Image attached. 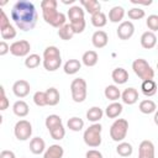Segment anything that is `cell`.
Here are the masks:
<instances>
[{
	"label": "cell",
	"mask_w": 158,
	"mask_h": 158,
	"mask_svg": "<svg viewBox=\"0 0 158 158\" xmlns=\"http://www.w3.org/2000/svg\"><path fill=\"white\" fill-rule=\"evenodd\" d=\"M62 2H63V4H65V5H68V4H74V2H75V0H69V1H65V0H63Z\"/></svg>",
	"instance_id": "51"
},
{
	"label": "cell",
	"mask_w": 158,
	"mask_h": 158,
	"mask_svg": "<svg viewBox=\"0 0 158 158\" xmlns=\"http://www.w3.org/2000/svg\"><path fill=\"white\" fill-rule=\"evenodd\" d=\"M14 135L19 141H27L32 136V125L27 120H20L15 123Z\"/></svg>",
	"instance_id": "8"
},
{
	"label": "cell",
	"mask_w": 158,
	"mask_h": 158,
	"mask_svg": "<svg viewBox=\"0 0 158 158\" xmlns=\"http://www.w3.org/2000/svg\"><path fill=\"white\" fill-rule=\"evenodd\" d=\"M138 158H154V144L144 139L138 146Z\"/></svg>",
	"instance_id": "12"
},
{
	"label": "cell",
	"mask_w": 158,
	"mask_h": 158,
	"mask_svg": "<svg viewBox=\"0 0 158 158\" xmlns=\"http://www.w3.org/2000/svg\"><path fill=\"white\" fill-rule=\"evenodd\" d=\"M42 64L46 70L56 72L62 65V56L60 51L56 46H48L43 51V60Z\"/></svg>",
	"instance_id": "2"
},
{
	"label": "cell",
	"mask_w": 158,
	"mask_h": 158,
	"mask_svg": "<svg viewBox=\"0 0 158 158\" xmlns=\"http://www.w3.org/2000/svg\"><path fill=\"white\" fill-rule=\"evenodd\" d=\"M64 149L59 144H52L48 148H46L43 153V158H63Z\"/></svg>",
	"instance_id": "23"
},
{
	"label": "cell",
	"mask_w": 158,
	"mask_h": 158,
	"mask_svg": "<svg viewBox=\"0 0 158 158\" xmlns=\"http://www.w3.org/2000/svg\"><path fill=\"white\" fill-rule=\"evenodd\" d=\"M101 131H102V126L99 122L90 125L84 131V135H83L84 143L90 148L99 147L101 144Z\"/></svg>",
	"instance_id": "3"
},
{
	"label": "cell",
	"mask_w": 158,
	"mask_h": 158,
	"mask_svg": "<svg viewBox=\"0 0 158 158\" xmlns=\"http://www.w3.org/2000/svg\"><path fill=\"white\" fill-rule=\"evenodd\" d=\"M86 158H102V153L98 149H89L85 154Z\"/></svg>",
	"instance_id": "46"
},
{
	"label": "cell",
	"mask_w": 158,
	"mask_h": 158,
	"mask_svg": "<svg viewBox=\"0 0 158 158\" xmlns=\"http://www.w3.org/2000/svg\"><path fill=\"white\" fill-rule=\"evenodd\" d=\"M67 15H68L69 22H73V21L80 20V19H84L85 11H84V9H83L80 5H73V6L69 7Z\"/></svg>",
	"instance_id": "26"
},
{
	"label": "cell",
	"mask_w": 158,
	"mask_h": 158,
	"mask_svg": "<svg viewBox=\"0 0 158 158\" xmlns=\"http://www.w3.org/2000/svg\"><path fill=\"white\" fill-rule=\"evenodd\" d=\"M146 25L149 28V31H152V32L158 31V15H154V14L149 15L146 20Z\"/></svg>",
	"instance_id": "41"
},
{
	"label": "cell",
	"mask_w": 158,
	"mask_h": 158,
	"mask_svg": "<svg viewBox=\"0 0 158 158\" xmlns=\"http://www.w3.org/2000/svg\"><path fill=\"white\" fill-rule=\"evenodd\" d=\"M0 158H16V157H15V153L12 151L4 149L0 152Z\"/></svg>",
	"instance_id": "48"
},
{
	"label": "cell",
	"mask_w": 158,
	"mask_h": 158,
	"mask_svg": "<svg viewBox=\"0 0 158 158\" xmlns=\"http://www.w3.org/2000/svg\"><path fill=\"white\" fill-rule=\"evenodd\" d=\"M102 116H104V111L99 106H93L86 111V118L93 123H98L102 118Z\"/></svg>",
	"instance_id": "28"
},
{
	"label": "cell",
	"mask_w": 158,
	"mask_h": 158,
	"mask_svg": "<svg viewBox=\"0 0 158 158\" xmlns=\"http://www.w3.org/2000/svg\"><path fill=\"white\" fill-rule=\"evenodd\" d=\"M70 94L72 99L75 102H83L88 95V85L83 78H75L70 83Z\"/></svg>",
	"instance_id": "6"
},
{
	"label": "cell",
	"mask_w": 158,
	"mask_h": 158,
	"mask_svg": "<svg viewBox=\"0 0 158 158\" xmlns=\"http://www.w3.org/2000/svg\"><path fill=\"white\" fill-rule=\"evenodd\" d=\"M132 69L135 72V74L142 79V81L144 80H151L154 78V70L152 69L151 64L143 59V58H137L132 62Z\"/></svg>",
	"instance_id": "4"
},
{
	"label": "cell",
	"mask_w": 158,
	"mask_h": 158,
	"mask_svg": "<svg viewBox=\"0 0 158 158\" xmlns=\"http://www.w3.org/2000/svg\"><path fill=\"white\" fill-rule=\"evenodd\" d=\"M79 2H80V6L90 15H94L101 11V4L96 0H80Z\"/></svg>",
	"instance_id": "18"
},
{
	"label": "cell",
	"mask_w": 158,
	"mask_h": 158,
	"mask_svg": "<svg viewBox=\"0 0 158 158\" xmlns=\"http://www.w3.org/2000/svg\"><path fill=\"white\" fill-rule=\"evenodd\" d=\"M43 60V58H41L38 54H36V53H32V54H28L27 57H26V59H25V65H26V68H28V69H35V68H37L40 64H41V62Z\"/></svg>",
	"instance_id": "35"
},
{
	"label": "cell",
	"mask_w": 158,
	"mask_h": 158,
	"mask_svg": "<svg viewBox=\"0 0 158 158\" xmlns=\"http://www.w3.org/2000/svg\"><path fill=\"white\" fill-rule=\"evenodd\" d=\"M121 100L126 105H133L138 101V91L135 88H126L121 93Z\"/></svg>",
	"instance_id": "15"
},
{
	"label": "cell",
	"mask_w": 158,
	"mask_h": 158,
	"mask_svg": "<svg viewBox=\"0 0 158 158\" xmlns=\"http://www.w3.org/2000/svg\"><path fill=\"white\" fill-rule=\"evenodd\" d=\"M69 23L72 25L74 33H81L85 30V26H86L85 19H80V20H77V21H73V22H69Z\"/></svg>",
	"instance_id": "42"
},
{
	"label": "cell",
	"mask_w": 158,
	"mask_h": 158,
	"mask_svg": "<svg viewBox=\"0 0 158 158\" xmlns=\"http://www.w3.org/2000/svg\"><path fill=\"white\" fill-rule=\"evenodd\" d=\"M131 2L133 5H144V6H148L152 4V0H148V1H137V0H131Z\"/></svg>",
	"instance_id": "49"
},
{
	"label": "cell",
	"mask_w": 158,
	"mask_h": 158,
	"mask_svg": "<svg viewBox=\"0 0 158 158\" xmlns=\"http://www.w3.org/2000/svg\"><path fill=\"white\" fill-rule=\"evenodd\" d=\"M12 112H14L17 117H25V116L28 115L30 107H28V105H27L26 101H23V100H17V101H15L14 105H12Z\"/></svg>",
	"instance_id": "21"
},
{
	"label": "cell",
	"mask_w": 158,
	"mask_h": 158,
	"mask_svg": "<svg viewBox=\"0 0 158 158\" xmlns=\"http://www.w3.org/2000/svg\"><path fill=\"white\" fill-rule=\"evenodd\" d=\"M139 42H141V46L144 49H152L157 46V36L152 31H146V32L142 33V36L139 38Z\"/></svg>",
	"instance_id": "13"
},
{
	"label": "cell",
	"mask_w": 158,
	"mask_h": 158,
	"mask_svg": "<svg viewBox=\"0 0 158 158\" xmlns=\"http://www.w3.org/2000/svg\"><path fill=\"white\" fill-rule=\"evenodd\" d=\"M10 25H11V23H10L9 17L6 16L5 11L1 10V12H0V30H4V28H6V27L10 26Z\"/></svg>",
	"instance_id": "45"
},
{
	"label": "cell",
	"mask_w": 158,
	"mask_h": 158,
	"mask_svg": "<svg viewBox=\"0 0 158 158\" xmlns=\"http://www.w3.org/2000/svg\"><path fill=\"white\" fill-rule=\"evenodd\" d=\"M46 98H47V105L49 106H56L60 100L59 91L56 88H48L46 90Z\"/></svg>",
	"instance_id": "30"
},
{
	"label": "cell",
	"mask_w": 158,
	"mask_h": 158,
	"mask_svg": "<svg viewBox=\"0 0 158 158\" xmlns=\"http://www.w3.org/2000/svg\"><path fill=\"white\" fill-rule=\"evenodd\" d=\"M127 16L131 20H141V19H143L146 16V12L141 7H132V9H130L127 11Z\"/></svg>",
	"instance_id": "37"
},
{
	"label": "cell",
	"mask_w": 158,
	"mask_h": 158,
	"mask_svg": "<svg viewBox=\"0 0 158 158\" xmlns=\"http://www.w3.org/2000/svg\"><path fill=\"white\" fill-rule=\"evenodd\" d=\"M138 110L144 114V115H149V114H154L157 111V105L153 100L151 99H146V100H142L138 105Z\"/></svg>",
	"instance_id": "27"
},
{
	"label": "cell",
	"mask_w": 158,
	"mask_h": 158,
	"mask_svg": "<svg viewBox=\"0 0 158 158\" xmlns=\"http://www.w3.org/2000/svg\"><path fill=\"white\" fill-rule=\"evenodd\" d=\"M132 152H133V147L128 142H123L122 141L116 147V153L118 156H121V157H130L132 154Z\"/></svg>",
	"instance_id": "34"
},
{
	"label": "cell",
	"mask_w": 158,
	"mask_h": 158,
	"mask_svg": "<svg viewBox=\"0 0 158 158\" xmlns=\"http://www.w3.org/2000/svg\"><path fill=\"white\" fill-rule=\"evenodd\" d=\"M153 121H154V123L158 126V110L154 112V116H153Z\"/></svg>",
	"instance_id": "50"
},
{
	"label": "cell",
	"mask_w": 158,
	"mask_h": 158,
	"mask_svg": "<svg viewBox=\"0 0 158 158\" xmlns=\"http://www.w3.org/2000/svg\"><path fill=\"white\" fill-rule=\"evenodd\" d=\"M42 17L46 21V23H48L52 27H56L58 30L65 25V20H67L65 15L63 12H59L57 9L42 10Z\"/></svg>",
	"instance_id": "7"
},
{
	"label": "cell",
	"mask_w": 158,
	"mask_h": 158,
	"mask_svg": "<svg viewBox=\"0 0 158 158\" xmlns=\"http://www.w3.org/2000/svg\"><path fill=\"white\" fill-rule=\"evenodd\" d=\"M98 60H99V56H98V53H96L95 51H93V49L84 52L83 56H81V63H83L85 67H94V65H96Z\"/></svg>",
	"instance_id": "24"
},
{
	"label": "cell",
	"mask_w": 158,
	"mask_h": 158,
	"mask_svg": "<svg viewBox=\"0 0 158 158\" xmlns=\"http://www.w3.org/2000/svg\"><path fill=\"white\" fill-rule=\"evenodd\" d=\"M111 78H112L115 84L122 85V84L127 83V80H128V72L125 68H122V67H117V68H115L112 70Z\"/></svg>",
	"instance_id": "16"
},
{
	"label": "cell",
	"mask_w": 158,
	"mask_h": 158,
	"mask_svg": "<svg viewBox=\"0 0 158 158\" xmlns=\"http://www.w3.org/2000/svg\"><path fill=\"white\" fill-rule=\"evenodd\" d=\"M57 33H58L59 38H60V40H63V41H69V40H72V38H73V36L75 35L70 23H65L63 27H60V28L58 30V32H57Z\"/></svg>",
	"instance_id": "33"
},
{
	"label": "cell",
	"mask_w": 158,
	"mask_h": 158,
	"mask_svg": "<svg viewBox=\"0 0 158 158\" xmlns=\"http://www.w3.org/2000/svg\"><path fill=\"white\" fill-rule=\"evenodd\" d=\"M157 69H158V63H157Z\"/></svg>",
	"instance_id": "52"
},
{
	"label": "cell",
	"mask_w": 158,
	"mask_h": 158,
	"mask_svg": "<svg viewBox=\"0 0 158 158\" xmlns=\"http://www.w3.org/2000/svg\"><path fill=\"white\" fill-rule=\"evenodd\" d=\"M0 33H1L2 40H14V38L16 37V35H17L16 28H15L12 25L7 26V27L4 28V30H0Z\"/></svg>",
	"instance_id": "40"
},
{
	"label": "cell",
	"mask_w": 158,
	"mask_h": 158,
	"mask_svg": "<svg viewBox=\"0 0 158 158\" xmlns=\"http://www.w3.org/2000/svg\"><path fill=\"white\" fill-rule=\"evenodd\" d=\"M31 44L27 40L15 41L10 44V53L15 57H27L30 54Z\"/></svg>",
	"instance_id": "9"
},
{
	"label": "cell",
	"mask_w": 158,
	"mask_h": 158,
	"mask_svg": "<svg viewBox=\"0 0 158 158\" xmlns=\"http://www.w3.org/2000/svg\"><path fill=\"white\" fill-rule=\"evenodd\" d=\"M30 90H31V86H30V83L25 79H20V80H16L12 85V93L15 94V96L22 99L25 96H27L30 94Z\"/></svg>",
	"instance_id": "11"
},
{
	"label": "cell",
	"mask_w": 158,
	"mask_h": 158,
	"mask_svg": "<svg viewBox=\"0 0 158 158\" xmlns=\"http://www.w3.org/2000/svg\"><path fill=\"white\" fill-rule=\"evenodd\" d=\"M157 90H158V86H157V83L151 79V80H144L142 81L141 84V91L144 96H153L157 94Z\"/></svg>",
	"instance_id": "20"
},
{
	"label": "cell",
	"mask_w": 158,
	"mask_h": 158,
	"mask_svg": "<svg viewBox=\"0 0 158 158\" xmlns=\"http://www.w3.org/2000/svg\"><path fill=\"white\" fill-rule=\"evenodd\" d=\"M109 42V36L105 31L98 30L91 36V43L95 48H104Z\"/></svg>",
	"instance_id": "14"
},
{
	"label": "cell",
	"mask_w": 158,
	"mask_h": 158,
	"mask_svg": "<svg viewBox=\"0 0 158 158\" xmlns=\"http://www.w3.org/2000/svg\"><path fill=\"white\" fill-rule=\"evenodd\" d=\"M58 2L57 0H43L41 1V9L42 10H53L57 9Z\"/></svg>",
	"instance_id": "44"
},
{
	"label": "cell",
	"mask_w": 158,
	"mask_h": 158,
	"mask_svg": "<svg viewBox=\"0 0 158 158\" xmlns=\"http://www.w3.org/2000/svg\"><path fill=\"white\" fill-rule=\"evenodd\" d=\"M33 102L35 105L43 107L47 105V98H46V91H36L33 94Z\"/></svg>",
	"instance_id": "39"
},
{
	"label": "cell",
	"mask_w": 158,
	"mask_h": 158,
	"mask_svg": "<svg viewBox=\"0 0 158 158\" xmlns=\"http://www.w3.org/2000/svg\"><path fill=\"white\" fill-rule=\"evenodd\" d=\"M122 110H123V106L122 104L117 102V101H114L111 104H109L105 109V115L109 117V118H116L118 117L121 114H122Z\"/></svg>",
	"instance_id": "19"
},
{
	"label": "cell",
	"mask_w": 158,
	"mask_h": 158,
	"mask_svg": "<svg viewBox=\"0 0 158 158\" xmlns=\"http://www.w3.org/2000/svg\"><path fill=\"white\" fill-rule=\"evenodd\" d=\"M157 51H158V46H157Z\"/></svg>",
	"instance_id": "53"
},
{
	"label": "cell",
	"mask_w": 158,
	"mask_h": 158,
	"mask_svg": "<svg viewBox=\"0 0 158 158\" xmlns=\"http://www.w3.org/2000/svg\"><path fill=\"white\" fill-rule=\"evenodd\" d=\"M30 151L33 154H42L46 151V142L41 137H33L30 141Z\"/></svg>",
	"instance_id": "22"
},
{
	"label": "cell",
	"mask_w": 158,
	"mask_h": 158,
	"mask_svg": "<svg viewBox=\"0 0 158 158\" xmlns=\"http://www.w3.org/2000/svg\"><path fill=\"white\" fill-rule=\"evenodd\" d=\"M44 125H46V127H47V130H48V131H51V130H53V128H56L57 126H59V125H62V118H60V116H58V115H56V114H52V115H48V116L46 117V121H44Z\"/></svg>",
	"instance_id": "36"
},
{
	"label": "cell",
	"mask_w": 158,
	"mask_h": 158,
	"mask_svg": "<svg viewBox=\"0 0 158 158\" xmlns=\"http://www.w3.org/2000/svg\"><path fill=\"white\" fill-rule=\"evenodd\" d=\"M49 135H51V137H52L53 139H57V141L63 139L64 136H65V128H64L63 123L59 125V126H57L56 128L51 130V131H49Z\"/></svg>",
	"instance_id": "38"
},
{
	"label": "cell",
	"mask_w": 158,
	"mask_h": 158,
	"mask_svg": "<svg viewBox=\"0 0 158 158\" xmlns=\"http://www.w3.org/2000/svg\"><path fill=\"white\" fill-rule=\"evenodd\" d=\"M135 33V26L131 21H122L117 30H116V35L120 40L122 41H126V40H130Z\"/></svg>",
	"instance_id": "10"
},
{
	"label": "cell",
	"mask_w": 158,
	"mask_h": 158,
	"mask_svg": "<svg viewBox=\"0 0 158 158\" xmlns=\"http://www.w3.org/2000/svg\"><path fill=\"white\" fill-rule=\"evenodd\" d=\"M22 158H25V157H22Z\"/></svg>",
	"instance_id": "54"
},
{
	"label": "cell",
	"mask_w": 158,
	"mask_h": 158,
	"mask_svg": "<svg viewBox=\"0 0 158 158\" xmlns=\"http://www.w3.org/2000/svg\"><path fill=\"white\" fill-rule=\"evenodd\" d=\"M9 107V100L5 95V89L4 86H0V110L5 111Z\"/></svg>",
	"instance_id": "43"
},
{
	"label": "cell",
	"mask_w": 158,
	"mask_h": 158,
	"mask_svg": "<svg viewBox=\"0 0 158 158\" xmlns=\"http://www.w3.org/2000/svg\"><path fill=\"white\" fill-rule=\"evenodd\" d=\"M11 19L19 30L31 31L37 23L38 14L33 2L28 0H19L11 9Z\"/></svg>",
	"instance_id": "1"
},
{
	"label": "cell",
	"mask_w": 158,
	"mask_h": 158,
	"mask_svg": "<svg viewBox=\"0 0 158 158\" xmlns=\"http://www.w3.org/2000/svg\"><path fill=\"white\" fill-rule=\"evenodd\" d=\"M90 21H91V25H93L94 27L101 28V27H104V26L107 23V16H106L102 11H100V12H96V14L91 15Z\"/></svg>",
	"instance_id": "31"
},
{
	"label": "cell",
	"mask_w": 158,
	"mask_h": 158,
	"mask_svg": "<svg viewBox=\"0 0 158 158\" xmlns=\"http://www.w3.org/2000/svg\"><path fill=\"white\" fill-rule=\"evenodd\" d=\"M67 127L73 132H79L84 128V121L78 116H73L67 121Z\"/></svg>",
	"instance_id": "32"
},
{
	"label": "cell",
	"mask_w": 158,
	"mask_h": 158,
	"mask_svg": "<svg viewBox=\"0 0 158 158\" xmlns=\"http://www.w3.org/2000/svg\"><path fill=\"white\" fill-rule=\"evenodd\" d=\"M125 9L122 7V6H118V5H116V6H114V7H111L110 9V11H109V21L110 22H114V23H121L122 22V20H123V17H125Z\"/></svg>",
	"instance_id": "17"
},
{
	"label": "cell",
	"mask_w": 158,
	"mask_h": 158,
	"mask_svg": "<svg viewBox=\"0 0 158 158\" xmlns=\"http://www.w3.org/2000/svg\"><path fill=\"white\" fill-rule=\"evenodd\" d=\"M104 95L107 100L114 102V101H117L121 98V91H120L117 85H107L104 90Z\"/></svg>",
	"instance_id": "29"
},
{
	"label": "cell",
	"mask_w": 158,
	"mask_h": 158,
	"mask_svg": "<svg viewBox=\"0 0 158 158\" xmlns=\"http://www.w3.org/2000/svg\"><path fill=\"white\" fill-rule=\"evenodd\" d=\"M80 68H81V62L78 59H68L63 65V70L68 75H73V74L78 73L80 70Z\"/></svg>",
	"instance_id": "25"
},
{
	"label": "cell",
	"mask_w": 158,
	"mask_h": 158,
	"mask_svg": "<svg viewBox=\"0 0 158 158\" xmlns=\"http://www.w3.org/2000/svg\"><path fill=\"white\" fill-rule=\"evenodd\" d=\"M128 132V121L126 118H116L110 126V137L115 142H122Z\"/></svg>",
	"instance_id": "5"
},
{
	"label": "cell",
	"mask_w": 158,
	"mask_h": 158,
	"mask_svg": "<svg viewBox=\"0 0 158 158\" xmlns=\"http://www.w3.org/2000/svg\"><path fill=\"white\" fill-rule=\"evenodd\" d=\"M9 52H10V46L5 41H1L0 42V56H5Z\"/></svg>",
	"instance_id": "47"
}]
</instances>
